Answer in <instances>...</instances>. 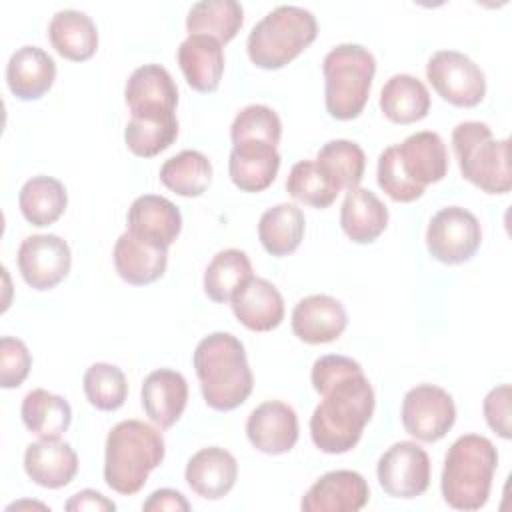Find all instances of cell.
<instances>
[{
  "instance_id": "ac0fdd59",
  "label": "cell",
  "mask_w": 512,
  "mask_h": 512,
  "mask_svg": "<svg viewBox=\"0 0 512 512\" xmlns=\"http://www.w3.org/2000/svg\"><path fill=\"white\" fill-rule=\"evenodd\" d=\"M234 316L254 332H270L284 320V300L266 278H248L230 298Z\"/></svg>"
},
{
  "instance_id": "4fadbf2b",
  "label": "cell",
  "mask_w": 512,
  "mask_h": 512,
  "mask_svg": "<svg viewBox=\"0 0 512 512\" xmlns=\"http://www.w3.org/2000/svg\"><path fill=\"white\" fill-rule=\"evenodd\" d=\"M370 488L354 470H332L320 476L302 496L304 512H358L368 504Z\"/></svg>"
},
{
  "instance_id": "7402d4cb",
  "label": "cell",
  "mask_w": 512,
  "mask_h": 512,
  "mask_svg": "<svg viewBox=\"0 0 512 512\" xmlns=\"http://www.w3.org/2000/svg\"><path fill=\"white\" fill-rule=\"evenodd\" d=\"M56 80L54 58L38 46L18 48L6 64V82L18 100L42 98Z\"/></svg>"
},
{
  "instance_id": "d6a6232c",
  "label": "cell",
  "mask_w": 512,
  "mask_h": 512,
  "mask_svg": "<svg viewBox=\"0 0 512 512\" xmlns=\"http://www.w3.org/2000/svg\"><path fill=\"white\" fill-rule=\"evenodd\" d=\"M244 10L236 0H202L192 4L186 16L190 34H204L220 44L230 42L242 28Z\"/></svg>"
},
{
  "instance_id": "8d00e7d4",
  "label": "cell",
  "mask_w": 512,
  "mask_h": 512,
  "mask_svg": "<svg viewBox=\"0 0 512 512\" xmlns=\"http://www.w3.org/2000/svg\"><path fill=\"white\" fill-rule=\"evenodd\" d=\"M320 170L340 188L354 190L362 182L366 156L364 150L352 140H330L326 142L314 160Z\"/></svg>"
},
{
  "instance_id": "2e32d148",
  "label": "cell",
  "mask_w": 512,
  "mask_h": 512,
  "mask_svg": "<svg viewBox=\"0 0 512 512\" xmlns=\"http://www.w3.org/2000/svg\"><path fill=\"white\" fill-rule=\"evenodd\" d=\"M128 232L148 244L168 248L182 230V214L164 196H138L128 208Z\"/></svg>"
},
{
  "instance_id": "836d02e7",
  "label": "cell",
  "mask_w": 512,
  "mask_h": 512,
  "mask_svg": "<svg viewBox=\"0 0 512 512\" xmlns=\"http://www.w3.org/2000/svg\"><path fill=\"white\" fill-rule=\"evenodd\" d=\"M160 182L178 196H202L212 182V164L198 150H182L162 164Z\"/></svg>"
},
{
  "instance_id": "f6af8a7d",
  "label": "cell",
  "mask_w": 512,
  "mask_h": 512,
  "mask_svg": "<svg viewBox=\"0 0 512 512\" xmlns=\"http://www.w3.org/2000/svg\"><path fill=\"white\" fill-rule=\"evenodd\" d=\"M64 508L68 512H82V510H96V512H108V510H116V504L112 500H108L106 496H102L96 490H80L76 492L66 504Z\"/></svg>"
},
{
  "instance_id": "60d3db41",
  "label": "cell",
  "mask_w": 512,
  "mask_h": 512,
  "mask_svg": "<svg viewBox=\"0 0 512 512\" xmlns=\"http://www.w3.org/2000/svg\"><path fill=\"white\" fill-rule=\"evenodd\" d=\"M378 186L394 200V202H414L424 194V188L412 182L406 172L402 170L398 148L388 146L378 156V170H376Z\"/></svg>"
},
{
  "instance_id": "5b68a950",
  "label": "cell",
  "mask_w": 512,
  "mask_h": 512,
  "mask_svg": "<svg viewBox=\"0 0 512 512\" xmlns=\"http://www.w3.org/2000/svg\"><path fill=\"white\" fill-rule=\"evenodd\" d=\"M316 34L318 22L310 10L292 4L276 6L250 30L248 58L262 70H278L304 52Z\"/></svg>"
},
{
  "instance_id": "ffe728a7",
  "label": "cell",
  "mask_w": 512,
  "mask_h": 512,
  "mask_svg": "<svg viewBox=\"0 0 512 512\" xmlns=\"http://www.w3.org/2000/svg\"><path fill=\"white\" fill-rule=\"evenodd\" d=\"M184 476L194 494L206 500H220L234 488L238 464L228 450L208 446L188 460Z\"/></svg>"
},
{
  "instance_id": "ab89813d",
  "label": "cell",
  "mask_w": 512,
  "mask_h": 512,
  "mask_svg": "<svg viewBox=\"0 0 512 512\" xmlns=\"http://www.w3.org/2000/svg\"><path fill=\"white\" fill-rule=\"evenodd\" d=\"M280 136L282 122L278 114L264 104H250L242 108L230 126V138L234 146L244 142H264L278 146Z\"/></svg>"
},
{
  "instance_id": "277c9868",
  "label": "cell",
  "mask_w": 512,
  "mask_h": 512,
  "mask_svg": "<svg viewBox=\"0 0 512 512\" xmlns=\"http://www.w3.org/2000/svg\"><path fill=\"white\" fill-rule=\"evenodd\" d=\"M496 466L498 452L488 438H456L446 452L440 478L444 502L456 510H480L488 502Z\"/></svg>"
},
{
  "instance_id": "6da1fadb",
  "label": "cell",
  "mask_w": 512,
  "mask_h": 512,
  "mask_svg": "<svg viewBox=\"0 0 512 512\" xmlns=\"http://www.w3.org/2000/svg\"><path fill=\"white\" fill-rule=\"evenodd\" d=\"M310 380L322 402L310 416V436L326 454L350 452L374 414V390L362 366L342 354L320 356Z\"/></svg>"
},
{
  "instance_id": "d4e9b609",
  "label": "cell",
  "mask_w": 512,
  "mask_h": 512,
  "mask_svg": "<svg viewBox=\"0 0 512 512\" xmlns=\"http://www.w3.org/2000/svg\"><path fill=\"white\" fill-rule=\"evenodd\" d=\"M112 256L118 276L132 286L156 282L166 272L168 264V248L148 244L128 230L118 236Z\"/></svg>"
},
{
  "instance_id": "7c38bea8",
  "label": "cell",
  "mask_w": 512,
  "mask_h": 512,
  "mask_svg": "<svg viewBox=\"0 0 512 512\" xmlns=\"http://www.w3.org/2000/svg\"><path fill=\"white\" fill-rule=\"evenodd\" d=\"M16 260L24 282L34 290L54 288L68 276L72 266L70 246L56 234H34L24 238Z\"/></svg>"
},
{
  "instance_id": "30bf717a",
  "label": "cell",
  "mask_w": 512,
  "mask_h": 512,
  "mask_svg": "<svg viewBox=\"0 0 512 512\" xmlns=\"http://www.w3.org/2000/svg\"><path fill=\"white\" fill-rule=\"evenodd\" d=\"M404 430L420 442H438L456 420L452 396L434 384H420L404 394L400 410Z\"/></svg>"
},
{
  "instance_id": "83f0119b",
  "label": "cell",
  "mask_w": 512,
  "mask_h": 512,
  "mask_svg": "<svg viewBox=\"0 0 512 512\" xmlns=\"http://www.w3.org/2000/svg\"><path fill=\"white\" fill-rule=\"evenodd\" d=\"M340 226L352 242L370 244L386 230L388 208L372 190L358 186L342 202Z\"/></svg>"
},
{
  "instance_id": "d6986e66",
  "label": "cell",
  "mask_w": 512,
  "mask_h": 512,
  "mask_svg": "<svg viewBox=\"0 0 512 512\" xmlns=\"http://www.w3.org/2000/svg\"><path fill=\"white\" fill-rule=\"evenodd\" d=\"M142 408L158 428H172L188 404L186 378L170 368L150 372L142 382Z\"/></svg>"
},
{
  "instance_id": "44dd1931",
  "label": "cell",
  "mask_w": 512,
  "mask_h": 512,
  "mask_svg": "<svg viewBox=\"0 0 512 512\" xmlns=\"http://www.w3.org/2000/svg\"><path fill=\"white\" fill-rule=\"evenodd\" d=\"M24 470L34 484L56 490L74 480L78 472V456L68 442L40 438L26 446Z\"/></svg>"
},
{
  "instance_id": "3957f363",
  "label": "cell",
  "mask_w": 512,
  "mask_h": 512,
  "mask_svg": "<svg viewBox=\"0 0 512 512\" xmlns=\"http://www.w3.org/2000/svg\"><path fill=\"white\" fill-rule=\"evenodd\" d=\"M162 432L142 420H122L106 436L104 480L108 488L130 496L142 490L148 474L164 460Z\"/></svg>"
},
{
  "instance_id": "d590c367",
  "label": "cell",
  "mask_w": 512,
  "mask_h": 512,
  "mask_svg": "<svg viewBox=\"0 0 512 512\" xmlns=\"http://www.w3.org/2000/svg\"><path fill=\"white\" fill-rule=\"evenodd\" d=\"M248 278H252V264L246 252L226 248L210 260L204 272V292L212 302L224 304Z\"/></svg>"
},
{
  "instance_id": "7a4b0ae2",
  "label": "cell",
  "mask_w": 512,
  "mask_h": 512,
  "mask_svg": "<svg viewBox=\"0 0 512 512\" xmlns=\"http://www.w3.org/2000/svg\"><path fill=\"white\" fill-rule=\"evenodd\" d=\"M194 368L204 402L218 412H228L246 402L254 378L242 342L230 332H212L194 350Z\"/></svg>"
},
{
  "instance_id": "e575fe53",
  "label": "cell",
  "mask_w": 512,
  "mask_h": 512,
  "mask_svg": "<svg viewBox=\"0 0 512 512\" xmlns=\"http://www.w3.org/2000/svg\"><path fill=\"white\" fill-rule=\"evenodd\" d=\"M178 138L176 114L132 116L124 128L128 150L140 158H152L164 152Z\"/></svg>"
},
{
  "instance_id": "ba28073f",
  "label": "cell",
  "mask_w": 512,
  "mask_h": 512,
  "mask_svg": "<svg viewBox=\"0 0 512 512\" xmlns=\"http://www.w3.org/2000/svg\"><path fill=\"white\" fill-rule=\"evenodd\" d=\"M480 242V222L462 206L438 210L426 228V246L430 256L448 266L468 262L480 248Z\"/></svg>"
},
{
  "instance_id": "8992f818",
  "label": "cell",
  "mask_w": 512,
  "mask_h": 512,
  "mask_svg": "<svg viewBox=\"0 0 512 512\" xmlns=\"http://www.w3.org/2000/svg\"><path fill=\"white\" fill-rule=\"evenodd\" d=\"M322 72L328 114L336 120L358 118L376 74L372 52L360 44H338L324 56Z\"/></svg>"
},
{
  "instance_id": "7bdbcfd3",
  "label": "cell",
  "mask_w": 512,
  "mask_h": 512,
  "mask_svg": "<svg viewBox=\"0 0 512 512\" xmlns=\"http://www.w3.org/2000/svg\"><path fill=\"white\" fill-rule=\"evenodd\" d=\"M484 418L488 426L504 440L512 436L510 432V384H500L492 388L484 398Z\"/></svg>"
},
{
  "instance_id": "cb8c5ba5",
  "label": "cell",
  "mask_w": 512,
  "mask_h": 512,
  "mask_svg": "<svg viewBox=\"0 0 512 512\" xmlns=\"http://www.w3.org/2000/svg\"><path fill=\"white\" fill-rule=\"evenodd\" d=\"M178 64L190 88L214 92L224 74L222 44L204 34H188L178 46Z\"/></svg>"
},
{
  "instance_id": "8fae6325",
  "label": "cell",
  "mask_w": 512,
  "mask_h": 512,
  "mask_svg": "<svg viewBox=\"0 0 512 512\" xmlns=\"http://www.w3.org/2000/svg\"><path fill=\"white\" fill-rule=\"evenodd\" d=\"M376 476L392 498H416L430 486V458L416 442L392 444L378 460Z\"/></svg>"
},
{
  "instance_id": "1f68e13d",
  "label": "cell",
  "mask_w": 512,
  "mask_h": 512,
  "mask_svg": "<svg viewBox=\"0 0 512 512\" xmlns=\"http://www.w3.org/2000/svg\"><path fill=\"white\" fill-rule=\"evenodd\" d=\"M66 204V188L52 176H34L26 180L18 194L20 212L32 226L54 224L64 214Z\"/></svg>"
},
{
  "instance_id": "9a60e30c",
  "label": "cell",
  "mask_w": 512,
  "mask_h": 512,
  "mask_svg": "<svg viewBox=\"0 0 512 512\" xmlns=\"http://www.w3.org/2000/svg\"><path fill=\"white\" fill-rule=\"evenodd\" d=\"M124 100L132 116L174 114L178 88L170 72L160 64L138 66L124 86Z\"/></svg>"
},
{
  "instance_id": "b9f144b4",
  "label": "cell",
  "mask_w": 512,
  "mask_h": 512,
  "mask_svg": "<svg viewBox=\"0 0 512 512\" xmlns=\"http://www.w3.org/2000/svg\"><path fill=\"white\" fill-rule=\"evenodd\" d=\"M32 366V356L26 344L12 336L0 338V386L2 388H18Z\"/></svg>"
},
{
  "instance_id": "9c48e42d",
  "label": "cell",
  "mask_w": 512,
  "mask_h": 512,
  "mask_svg": "<svg viewBox=\"0 0 512 512\" xmlns=\"http://www.w3.org/2000/svg\"><path fill=\"white\" fill-rule=\"evenodd\" d=\"M426 78L442 100L458 108H472L486 94V78L480 66L456 50L434 52L426 64Z\"/></svg>"
},
{
  "instance_id": "4316f807",
  "label": "cell",
  "mask_w": 512,
  "mask_h": 512,
  "mask_svg": "<svg viewBox=\"0 0 512 512\" xmlns=\"http://www.w3.org/2000/svg\"><path fill=\"white\" fill-rule=\"evenodd\" d=\"M52 48L66 60L84 62L98 50V30L94 20L80 10H58L48 24Z\"/></svg>"
},
{
  "instance_id": "603a6c76",
  "label": "cell",
  "mask_w": 512,
  "mask_h": 512,
  "mask_svg": "<svg viewBox=\"0 0 512 512\" xmlns=\"http://www.w3.org/2000/svg\"><path fill=\"white\" fill-rule=\"evenodd\" d=\"M398 158L406 176L418 186L440 182L448 172V152L438 132L422 130L410 134L402 144H396Z\"/></svg>"
},
{
  "instance_id": "f35d334b",
  "label": "cell",
  "mask_w": 512,
  "mask_h": 512,
  "mask_svg": "<svg viewBox=\"0 0 512 512\" xmlns=\"http://www.w3.org/2000/svg\"><path fill=\"white\" fill-rule=\"evenodd\" d=\"M82 386L88 402L102 412L118 410L128 396V382L124 372L118 366L106 362L92 364L84 372Z\"/></svg>"
},
{
  "instance_id": "484cf974",
  "label": "cell",
  "mask_w": 512,
  "mask_h": 512,
  "mask_svg": "<svg viewBox=\"0 0 512 512\" xmlns=\"http://www.w3.org/2000/svg\"><path fill=\"white\" fill-rule=\"evenodd\" d=\"M280 168V154L276 146L264 142H244L232 146L228 158V174L242 192L266 190Z\"/></svg>"
},
{
  "instance_id": "f1b7e54d",
  "label": "cell",
  "mask_w": 512,
  "mask_h": 512,
  "mask_svg": "<svg viewBox=\"0 0 512 512\" xmlns=\"http://www.w3.org/2000/svg\"><path fill=\"white\" fill-rule=\"evenodd\" d=\"M380 110L394 124H412L426 118L430 94L412 74H394L380 90Z\"/></svg>"
},
{
  "instance_id": "ee69618b",
  "label": "cell",
  "mask_w": 512,
  "mask_h": 512,
  "mask_svg": "<svg viewBox=\"0 0 512 512\" xmlns=\"http://www.w3.org/2000/svg\"><path fill=\"white\" fill-rule=\"evenodd\" d=\"M142 510L146 512H162V510H174V512H188L190 504L186 498L172 488H160L148 496V500L142 504Z\"/></svg>"
},
{
  "instance_id": "5bb4252c",
  "label": "cell",
  "mask_w": 512,
  "mask_h": 512,
  "mask_svg": "<svg viewBox=\"0 0 512 512\" xmlns=\"http://www.w3.org/2000/svg\"><path fill=\"white\" fill-rule=\"evenodd\" d=\"M246 436L264 454L276 456L290 452L298 440V416L286 402H262L246 420Z\"/></svg>"
},
{
  "instance_id": "4dcf8cb0",
  "label": "cell",
  "mask_w": 512,
  "mask_h": 512,
  "mask_svg": "<svg viewBox=\"0 0 512 512\" xmlns=\"http://www.w3.org/2000/svg\"><path fill=\"white\" fill-rule=\"evenodd\" d=\"M306 230L304 212L296 204H276L268 208L258 222V238L264 250L272 256H288L292 254Z\"/></svg>"
},
{
  "instance_id": "e0dca14e",
  "label": "cell",
  "mask_w": 512,
  "mask_h": 512,
  "mask_svg": "<svg viewBox=\"0 0 512 512\" xmlns=\"http://www.w3.org/2000/svg\"><path fill=\"white\" fill-rule=\"evenodd\" d=\"M346 324L348 316L342 302L328 294L306 296L292 310V332L306 344L334 342Z\"/></svg>"
},
{
  "instance_id": "74e56055",
  "label": "cell",
  "mask_w": 512,
  "mask_h": 512,
  "mask_svg": "<svg viewBox=\"0 0 512 512\" xmlns=\"http://www.w3.org/2000/svg\"><path fill=\"white\" fill-rule=\"evenodd\" d=\"M286 192L294 200L312 208H328L340 194V188L320 170L314 160H300L292 166L286 178Z\"/></svg>"
},
{
  "instance_id": "52a82bcc",
  "label": "cell",
  "mask_w": 512,
  "mask_h": 512,
  "mask_svg": "<svg viewBox=\"0 0 512 512\" xmlns=\"http://www.w3.org/2000/svg\"><path fill=\"white\" fill-rule=\"evenodd\" d=\"M452 148L462 176L488 194H506L512 186L510 140H496L488 124L460 122L452 130Z\"/></svg>"
},
{
  "instance_id": "f546056e",
  "label": "cell",
  "mask_w": 512,
  "mask_h": 512,
  "mask_svg": "<svg viewBox=\"0 0 512 512\" xmlns=\"http://www.w3.org/2000/svg\"><path fill=\"white\" fill-rule=\"evenodd\" d=\"M20 414L24 426L42 440H60L72 422L68 400L44 388H34L24 396Z\"/></svg>"
}]
</instances>
